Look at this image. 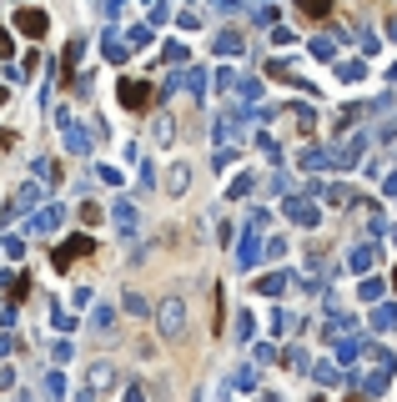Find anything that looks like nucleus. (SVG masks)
Wrapping results in <instances>:
<instances>
[{
    "label": "nucleus",
    "mask_w": 397,
    "mask_h": 402,
    "mask_svg": "<svg viewBox=\"0 0 397 402\" xmlns=\"http://www.w3.org/2000/svg\"><path fill=\"white\" fill-rule=\"evenodd\" d=\"M6 56H10V40H6V35H0V60H6Z\"/></svg>",
    "instance_id": "423d86ee"
},
{
    "label": "nucleus",
    "mask_w": 397,
    "mask_h": 402,
    "mask_svg": "<svg viewBox=\"0 0 397 402\" xmlns=\"http://www.w3.org/2000/svg\"><path fill=\"white\" fill-rule=\"evenodd\" d=\"M161 332H166V337H181V332H186V307H181L176 297L161 302Z\"/></svg>",
    "instance_id": "f257e3e1"
},
{
    "label": "nucleus",
    "mask_w": 397,
    "mask_h": 402,
    "mask_svg": "<svg viewBox=\"0 0 397 402\" xmlns=\"http://www.w3.org/2000/svg\"><path fill=\"white\" fill-rule=\"evenodd\" d=\"M0 101H6V91H0Z\"/></svg>",
    "instance_id": "6e6552de"
},
{
    "label": "nucleus",
    "mask_w": 397,
    "mask_h": 402,
    "mask_svg": "<svg viewBox=\"0 0 397 402\" xmlns=\"http://www.w3.org/2000/svg\"><path fill=\"white\" fill-rule=\"evenodd\" d=\"M302 10H307V15H327L332 0H302Z\"/></svg>",
    "instance_id": "39448f33"
},
{
    "label": "nucleus",
    "mask_w": 397,
    "mask_h": 402,
    "mask_svg": "<svg viewBox=\"0 0 397 402\" xmlns=\"http://www.w3.org/2000/svg\"><path fill=\"white\" fill-rule=\"evenodd\" d=\"M121 101H126V106H146V86H141V81H121Z\"/></svg>",
    "instance_id": "7ed1b4c3"
},
{
    "label": "nucleus",
    "mask_w": 397,
    "mask_h": 402,
    "mask_svg": "<svg viewBox=\"0 0 397 402\" xmlns=\"http://www.w3.org/2000/svg\"><path fill=\"white\" fill-rule=\"evenodd\" d=\"M81 251H91V237H76L71 246H60V251H56V267H66L71 257H81Z\"/></svg>",
    "instance_id": "f03ea898"
},
{
    "label": "nucleus",
    "mask_w": 397,
    "mask_h": 402,
    "mask_svg": "<svg viewBox=\"0 0 397 402\" xmlns=\"http://www.w3.org/2000/svg\"><path fill=\"white\" fill-rule=\"evenodd\" d=\"M20 31H26V35H40V31H46V15L26 10V15H20Z\"/></svg>",
    "instance_id": "20e7f679"
},
{
    "label": "nucleus",
    "mask_w": 397,
    "mask_h": 402,
    "mask_svg": "<svg viewBox=\"0 0 397 402\" xmlns=\"http://www.w3.org/2000/svg\"><path fill=\"white\" fill-rule=\"evenodd\" d=\"M0 146H10V136H6V131H0Z\"/></svg>",
    "instance_id": "0eeeda50"
}]
</instances>
